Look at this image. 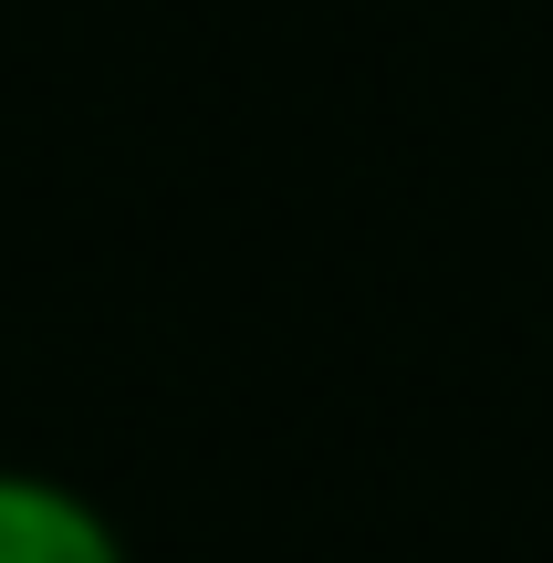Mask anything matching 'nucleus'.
<instances>
[{
  "mask_svg": "<svg viewBox=\"0 0 553 563\" xmlns=\"http://www.w3.org/2000/svg\"><path fill=\"white\" fill-rule=\"evenodd\" d=\"M0 563H125V543L84 490L0 470Z\"/></svg>",
  "mask_w": 553,
  "mask_h": 563,
  "instance_id": "nucleus-1",
  "label": "nucleus"
}]
</instances>
